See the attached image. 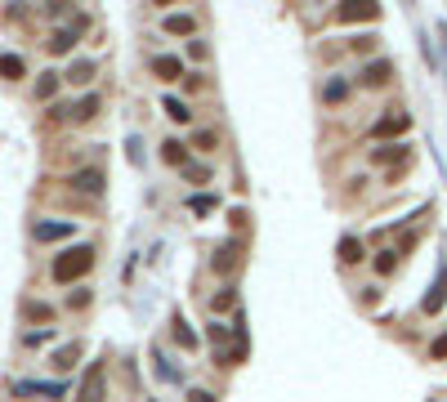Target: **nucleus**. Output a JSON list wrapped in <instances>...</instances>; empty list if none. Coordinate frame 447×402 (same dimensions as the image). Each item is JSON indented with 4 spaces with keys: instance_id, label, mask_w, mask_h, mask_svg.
Masks as SVG:
<instances>
[{
    "instance_id": "obj_33",
    "label": "nucleus",
    "mask_w": 447,
    "mask_h": 402,
    "mask_svg": "<svg viewBox=\"0 0 447 402\" xmlns=\"http://www.w3.org/2000/svg\"><path fill=\"white\" fill-rule=\"evenodd\" d=\"M68 304H72V309H86V304H90V291H76V295H68Z\"/></svg>"
},
{
    "instance_id": "obj_17",
    "label": "nucleus",
    "mask_w": 447,
    "mask_h": 402,
    "mask_svg": "<svg viewBox=\"0 0 447 402\" xmlns=\"http://www.w3.org/2000/svg\"><path fill=\"white\" fill-rule=\"evenodd\" d=\"M161 157H165V165H184L188 161V148L179 143V139H165L161 143Z\"/></svg>"
},
{
    "instance_id": "obj_5",
    "label": "nucleus",
    "mask_w": 447,
    "mask_h": 402,
    "mask_svg": "<svg viewBox=\"0 0 447 402\" xmlns=\"http://www.w3.org/2000/svg\"><path fill=\"white\" fill-rule=\"evenodd\" d=\"M389 76H394V63L389 58H376L362 67V76H358V86H367V90H380V86H389Z\"/></svg>"
},
{
    "instance_id": "obj_24",
    "label": "nucleus",
    "mask_w": 447,
    "mask_h": 402,
    "mask_svg": "<svg viewBox=\"0 0 447 402\" xmlns=\"http://www.w3.org/2000/svg\"><path fill=\"white\" fill-rule=\"evenodd\" d=\"M175 340L184 344V349H197V335L188 331V322H184V317H175Z\"/></svg>"
},
{
    "instance_id": "obj_3",
    "label": "nucleus",
    "mask_w": 447,
    "mask_h": 402,
    "mask_svg": "<svg viewBox=\"0 0 447 402\" xmlns=\"http://www.w3.org/2000/svg\"><path fill=\"white\" fill-rule=\"evenodd\" d=\"M407 130H411V116H407L403 108H389V112L371 125V139H403Z\"/></svg>"
},
{
    "instance_id": "obj_14",
    "label": "nucleus",
    "mask_w": 447,
    "mask_h": 402,
    "mask_svg": "<svg viewBox=\"0 0 447 402\" xmlns=\"http://www.w3.org/2000/svg\"><path fill=\"white\" fill-rule=\"evenodd\" d=\"M98 393H103V362H94L81 380V398H98Z\"/></svg>"
},
{
    "instance_id": "obj_19",
    "label": "nucleus",
    "mask_w": 447,
    "mask_h": 402,
    "mask_svg": "<svg viewBox=\"0 0 447 402\" xmlns=\"http://www.w3.org/2000/svg\"><path fill=\"white\" fill-rule=\"evenodd\" d=\"M371 161H380V165H399V161H407V148H399V143H385L380 153H371Z\"/></svg>"
},
{
    "instance_id": "obj_8",
    "label": "nucleus",
    "mask_w": 447,
    "mask_h": 402,
    "mask_svg": "<svg viewBox=\"0 0 447 402\" xmlns=\"http://www.w3.org/2000/svg\"><path fill=\"white\" fill-rule=\"evenodd\" d=\"M72 192H86V197H98V192H103V170H94V165H90V170H76L72 179Z\"/></svg>"
},
{
    "instance_id": "obj_16",
    "label": "nucleus",
    "mask_w": 447,
    "mask_h": 402,
    "mask_svg": "<svg viewBox=\"0 0 447 402\" xmlns=\"http://www.w3.org/2000/svg\"><path fill=\"white\" fill-rule=\"evenodd\" d=\"M165 116H170L175 125H188L192 121V108L184 103V98H165Z\"/></svg>"
},
{
    "instance_id": "obj_1",
    "label": "nucleus",
    "mask_w": 447,
    "mask_h": 402,
    "mask_svg": "<svg viewBox=\"0 0 447 402\" xmlns=\"http://www.w3.org/2000/svg\"><path fill=\"white\" fill-rule=\"evenodd\" d=\"M94 268V246H68L63 255H54V264H49V277L58 282V287H68V282H76V277H86Z\"/></svg>"
},
{
    "instance_id": "obj_20",
    "label": "nucleus",
    "mask_w": 447,
    "mask_h": 402,
    "mask_svg": "<svg viewBox=\"0 0 447 402\" xmlns=\"http://www.w3.org/2000/svg\"><path fill=\"white\" fill-rule=\"evenodd\" d=\"M367 255H362V242L358 237H344L340 242V264H362Z\"/></svg>"
},
{
    "instance_id": "obj_12",
    "label": "nucleus",
    "mask_w": 447,
    "mask_h": 402,
    "mask_svg": "<svg viewBox=\"0 0 447 402\" xmlns=\"http://www.w3.org/2000/svg\"><path fill=\"white\" fill-rule=\"evenodd\" d=\"M161 27L170 31V36H192V31H197V19H192V14H165Z\"/></svg>"
},
{
    "instance_id": "obj_31",
    "label": "nucleus",
    "mask_w": 447,
    "mask_h": 402,
    "mask_svg": "<svg viewBox=\"0 0 447 402\" xmlns=\"http://www.w3.org/2000/svg\"><path fill=\"white\" fill-rule=\"evenodd\" d=\"M197 148H202V153H210V148H220V139H215L210 130H202V134H197Z\"/></svg>"
},
{
    "instance_id": "obj_11",
    "label": "nucleus",
    "mask_w": 447,
    "mask_h": 402,
    "mask_svg": "<svg viewBox=\"0 0 447 402\" xmlns=\"http://www.w3.org/2000/svg\"><path fill=\"white\" fill-rule=\"evenodd\" d=\"M153 76H161V81H179V76H184V63H179L175 54H157V58H153Z\"/></svg>"
},
{
    "instance_id": "obj_25",
    "label": "nucleus",
    "mask_w": 447,
    "mask_h": 402,
    "mask_svg": "<svg viewBox=\"0 0 447 402\" xmlns=\"http://www.w3.org/2000/svg\"><path fill=\"white\" fill-rule=\"evenodd\" d=\"M344 94H349V86H344V81H327V90H322V98H327V103H340Z\"/></svg>"
},
{
    "instance_id": "obj_28",
    "label": "nucleus",
    "mask_w": 447,
    "mask_h": 402,
    "mask_svg": "<svg viewBox=\"0 0 447 402\" xmlns=\"http://www.w3.org/2000/svg\"><path fill=\"white\" fill-rule=\"evenodd\" d=\"M23 313L31 317V322H49V317H54V309H49V304H27Z\"/></svg>"
},
{
    "instance_id": "obj_34",
    "label": "nucleus",
    "mask_w": 447,
    "mask_h": 402,
    "mask_svg": "<svg viewBox=\"0 0 447 402\" xmlns=\"http://www.w3.org/2000/svg\"><path fill=\"white\" fill-rule=\"evenodd\" d=\"M45 340H49V331H31V335H27V349H36V344H45Z\"/></svg>"
},
{
    "instance_id": "obj_21",
    "label": "nucleus",
    "mask_w": 447,
    "mask_h": 402,
    "mask_svg": "<svg viewBox=\"0 0 447 402\" xmlns=\"http://www.w3.org/2000/svg\"><path fill=\"white\" fill-rule=\"evenodd\" d=\"M399 255H403V250H380V255H376V273L389 277L394 268H399Z\"/></svg>"
},
{
    "instance_id": "obj_9",
    "label": "nucleus",
    "mask_w": 447,
    "mask_h": 402,
    "mask_svg": "<svg viewBox=\"0 0 447 402\" xmlns=\"http://www.w3.org/2000/svg\"><path fill=\"white\" fill-rule=\"evenodd\" d=\"M76 232V224H68V220H54V224H31V237L36 242H63V237H72Z\"/></svg>"
},
{
    "instance_id": "obj_23",
    "label": "nucleus",
    "mask_w": 447,
    "mask_h": 402,
    "mask_svg": "<svg viewBox=\"0 0 447 402\" xmlns=\"http://www.w3.org/2000/svg\"><path fill=\"white\" fill-rule=\"evenodd\" d=\"M233 335H237V326H224V322H210V340H215V344H220V354H224V344H228V340H233Z\"/></svg>"
},
{
    "instance_id": "obj_30",
    "label": "nucleus",
    "mask_w": 447,
    "mask_h": 402,
    "mask_svg": "<svg viewBox=\"0 0 447 402\" xmlns=\"http://www.w3.org/2000/svg\"><path fill=\"white\" fill-rule=\"evenodd\" d=\"M349 49H354V54H371V49H376V36H354Z\"/></svg>"
},
{
    "instance_id": "obj_7",
    "label": "nucleus",
    "mask_w": 447,
    "mask_h": 402,
    "mask_svg": "<svg viewBox=\"0 0 447 402\" xmlns=\"http://www.w3.org/2000/svg\"><path fill=\"white\" fill-rule=\"evenodd\" d=\"M443 304H447V264L438 268V277H434V287H429V295L421 299V313H425V317H434V313H438Z\"/></svg>"
},
{
    "instance_id": "obj_35",
    "label": "nucleus",
    "mask_w": 447,
    "mask_h": 402,
    "mask_svg": "<svg viewBox=\"0 0 447 402\" xmlns=\"http://www.w3.org/2000/svg\"><path fill=\"white\" fill-rule=\"evenodd\" d=\"M157 5H170V0H157Z\"/></svg>"
},
{
    "instance_id": "obj_15",
    "label": "nucleus",
    "mask_w": 447,
    "mask_h": 402,
    "mask_svg": "<svg viewBox=\"0 0 447 402\" xmlns=\"http://www.w3.org/2000/svg\"><path fill=\"white\" fill-rule=\"evenodd\" d=\"M76 358H81V340L63 344V349H58V354L49 358V362H54V371H72V366H76Z\"/></svg>"
},
{
    "instance_id": "obj_4",
    "label": "nucleus",
    "mask_w": 447,
    "mask_h": 402,
    "mask_svg": "<svg viewBox=\"0 0 447 402\" xmlns=\"http://www.w3.org/2000/svg\"><path fill=\"white\" fill-rule=\"evenodd\" d=\"M86 27H90V23H86V14H76V19H72V27H58L54 36H49V54H72L76 36H81Z\"/></svg>"
},
{
    "instance_id": "obj_2",
    "label": "nucleus",
    "mask_w": 447,
    "mask_h": 402,
    "mask_svg": "<svg viewBox=\"0 0 447 402\" xmlns=\"http://www.w3.org/2000/svg\"><path fill=\"white\" fill-rule=\"evenodd\" d=\"M376 14H380V0H340L331 19L336 23H371Z\"/></svg>"
},
{
    "instance_id": "obj_22",
    "label": "nucleus",
    "mask_w": 447,
    "mask_h": 402,
    "mask_svg": "<svg viewBox=\"0 0 447 402\" xmlns=\"http://www.w3.org/2000/svg\"><path fill=\"white\" fill-rule=\"evenodd\" d=\"M58 81H63L58 72H45V76L36 81V98H54V94H58Z\"/></svg>"
},
{
    "instance_id": "obj_26",
    "label": "nucleus",
    "mask_w": 447,
    "mask_h": 402,
    "mask_svg": "<svg viewBox=\"0 0 447 402\" xmlns=\"http://www.w3.org/2000/svg\"><path fill=\"white\" fill-rule=\"evenodd\" d=\"M179 170H184V179H192V183H206V179H210V170H206V165H188V161H184Z\"/></svg>"
},
{
    "instance_id": "obj_27",
    "label": "nucleus",
    "mask_w": 447,
    "mask_h": 402,
    "mask_svg": "<svg viewBox=\"0 0 447 402\" xmlns=\"http://www.w3.org/2000/svg\"><path fill=\"white\" fill-rule=\"evenodd\" d=\"M45 14L49 19H63V14H72V0H45Z\"/></svg>"
},
{
    "instance_id": "obj_10",
    "label": "nucleus",
    "mask_w": 447,
    "mask_h": 402,
    "mask_svg": "<svg viewBox=\"0 0 447 402\" xmlns=\"http://www.w3.org/2000/svg\"><path fill=\"white\" fill-rule=\"evenodd\" d=\"M237 259H242V242H224L220 250H215L210 268H215V273H233V268H237Z\"/></svg>"
},
{
    "instance_id": "obj_29",
    "label": "nucleus",
    "mask_w": 447,
    "mask_h": 402,
    "mask_svg": "<svg viewBox=\"0 0 447 402\" xmlns=\"http://www.w3.org/2000/svg\"><path fill=\"white\" fill-rule=\"evenodd\" d=\"M233 299H237V295H233V287H224L220 295L210 299V304H215V313H224V309H233Z\"/></svg>"
},
{
    "instance_id": "obj_32",
    "label": "nucleus",
    "mask_w": 447,
    "mask_h": 402,
    "mask_svg": "<svg viewBox=\"0 0 447 402\" xmlns=\"http://www.w3.org/2000/svg\"><path fill=\"white\" fill-rule=\"evenodd\" d=\"M429 358H447V331L438 335V340H434V344H429Z\"/></svg>"
},
{
    "instance_id": "obj_13",
    "label": "nucleus",
    "mask_w": 447,
    "mask_h": 402,
    "mask_svg": "<svg viewBox=\"0 0 447 402\" xmlns=\"http://www.w3.org/2000/svg\"><path fill=\"white\" fill-rule=\"evenodd\" d=\"M63 81H68V86H90V81H94V63L90 58H76L68 72H63Z\"/></svg>"
},
{
    "instance_id": "obj_18",
    "label": "nucleus",
    "mask_w": 447,
    "mask_h": 402,
    "mask_svg": "<svg viewBox=\"0 0 447 402\" xmlns=\"http://www.w3.org/2000/svg\"><path fill=\"white\" fill-rule=\"evenodd\" d=\"M23 72H27V67H23L19 54H0V76H5V81H23Z\"/></svg>"
},
{
    "instance_id": "obj_6",
    "label": "nucleus",
    "mask_w": 447,
    "mask_h": 402,
    "mask_svg": "<svg viewBox=\"0 0 447 402\" xmlns=\"http://www.w3.org/2000/svg\"><path fill=\"white\" fill-rule=\"evenodd\" d=\"M54 116H68V121H94L98 116V94H86V98H76L72 108H54Z\"/></svg>"
}]
</instances>
